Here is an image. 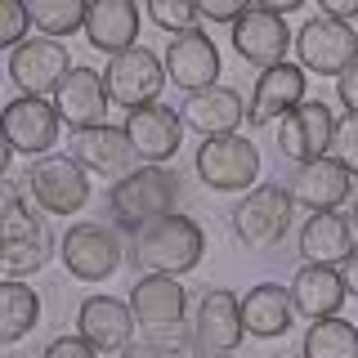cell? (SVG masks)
I'll use <instances>...</instances> for the list:
<instances>
[{
    "label": "cell",
    "mask_w": 358,
    "mask_h": 358,
    "mask_svg": "<svg viewBox=\"0 0 358 358\" xmlns=\"http://www.w3.org/2000/svg\"><path fill=\"white\" fill-rule=\"evenodd\" d=\"M201 255H206V233L197 220L179 215V210L130 233V264L139 268V278H184L201 264Z\"/></svg>",
    "instance_id": "obj_1"
},
{
    "label": "cell",
    "mask_w": 358,
    "mask_h": 358,
    "mask_svg": "<svg viewBox=\"0 0 358 358\" xmlns=\"http://www.w3.org/2000/svg\"><path fill=\"white\" fill-rule=\"evenodd\" d=\"M179 206V175L171 166H139L134 175H126L121 184L108 188V210L117 229H143L152 220L175 215Z\"/></svg>",
    "instance_id": "obj_2"
},
{
    "label": "cell",
    "mask_w": 358,
    "mask_h": 358,
    "mask_svg": "<svg viewBox=\"0 0 358 358\" xmlns=\"http://www.w3.org/2000/svg\"><path fill=\"white\" fill-rule=\"evenodd\" d=\"M54 255V238H50V224L45 215H36L31 206H22L18 184L5 188V215H0V268L5 278H27L41 273Z\"/></svg>",
    "instance_id": "obj_3"
},
{
    "label": "cell",
    "mask_w": 358,
    "mask_h": 358,
    "mask_svg": "<svg viewBox=\"0 0 358 358\" xmlns=\"http://www.w3.org/2000/svg\"><path fill=\"white\" fill-rule=\"evenodd\" d=\"M126 246H121L117 224H94V220H76L59 242V260L76 282H108L121 264H126Z\"/></svg>",
    "instance_id": "obj_4"
},
{
    "label": "cell",
    "mask_w": 358,
    "mask_h": 358,
    "mask_svg": "<svg viewBox=\"0 0 358 358\" xmlns=\"http://www.w3.org/2000/svg\"><path fill=\"white\" fill-rule=\"evenodd\" d=\"M193 171L210 193H251L255 179H260V148L246 134L206 139V143H197Z\"/></svg>",
    "instance_id": "obj_5"
},
{
    "label": "cell",
    "mask_w": 358,
    "mask_h": 358,
    "mask_svg": "<svg viewBox=\"0 0 358 358\" xmlns=\"http://www.w3.org/2000/svg\"><path fill=\"white\" fill-rule=\"evenodd\" d=\"M291 210L296 201L282 184H255L238 206H233V238H238L246 251H268L287 238L291 229Z\"/></svg>",
    "instance_id": "obj_6"
},
{
    "label": "cell",
    "mask_w": 358,
    "mask_h": 358,
    "mask_svg": "<svg viewBox=\"0 0 358 358\" xmlns=\"http://www.w3.org/2000/svg\"><path fill=\"white\" fill-rule=\"evenodd\" d=\"M22 188H27L31 206L45 210V215H81L90 201V175L72 157H59V152L31 162L27 175H22Z\"/></svg>",
    "instance_id": "obj_7"
},
{
    "label": "cell",
    "mask_w": 358,
    "mask_h": 358,
    "mask_svg": "<svg viewBox=\"0 0 358 358\" xmlns=\"http://www.w3.org/2000/svg\"><path fill=\"white\" fill-rule=\"evenodd\" d=\"M166 59L152 54L148 45H134L130 54H117L108 59V72H103V85H108V99L126 112H139V108H152L166 90Z\"/></svg>",
    "instance_id": "obj_8"
},
{
    "label": "cell",
    "mask_w": 358,
    "mask_h": 358,
    "mask_svg": "<svg viewBox=\"0 0 358 358\" xmlns=\"http://www.w3.org/2000/svg\"><path fill=\"white\" fill-rule=\"evenodd\" d=\"M296 59H300L305 72L336 76V81H341V76L358 63V31L350 27V22L313 14L305 27L296 31Z\"/></svg>",
    "instance_id": "obj_9"
},
{
    "label": "cell",
    "mask_w": 358,
    "mask_h": 358,
    "mask_svg": "<svg viewBox=\"0 0 358 358\" xmlns=\"http://www.w3.org/2000/svg\"><path fill=\"white\" fill-rule=\"evenodd\" d=\"M67 157H72L90 179H108V188L121 184L126 175H134L143 166L139 152H134V143H130V134H126V126L76 130L72 134V152H67Z\"/></svg>",
    "instance_id": "obj_10"
},
{
    "label": "cell",
    "mask_w": 358,
    "mask_h": 358,
    "mask_svg": "<svg viewBox=\"0 0 358 358\" xmlns=\"http://www.w3.org/2000/svg\"><path fill=\"white\" fill-rule=\"evenodd\" d=\"M246 341V322H242V300L229 287H210L197 300V318H193V350L197 358H229Z\"/></svg>",
    "instance_id": "obj_11"
},
{
    "label": "cell",
    "mask_w": 358,
    "mask_h": 358,
    "mask_svg": "<svg viewBox=\"0 0 358 358\" xmlns=\"http://www.w3.org/2000/svg\"><path fill=\"white\" fill-rule=\"evenodd\" d=\"M331 139H336V117L322 99H305L291 117L278 121V157L282 162H296V166H309V162H322L331 157Z\"/></svg>",
    "instance_id": "obj_12"
},
{
    "label": "cell",
    "mask_w": 358,
    "mask_h": 358,
    "mask_svg": "<svg viewBox=\"0 0 358 358\" xmlns=\"http://www.w3.org/2000/svg\"><path fill=\"white\" fill-rule=\"evenodd\" d=\"M67 76H72V59H67L63 41L31 36L27 45H18V50L9 54V81H14V90L27 94V99L59 94V85Z\"/></svg>",
    "instance_id": "obj_13"
},
{
    "label": "cell",
    "mask_w": 358,
    "mask_h": 358,
    "mask_svg": "<svg viewBox=\"0 0 358 358\" xmlns=\"http://www.w3.org/2000/svg\"><path fill=\"white\" fill-rule=\"evenodd\" d=\"M5 143L22 157H31V162H41V157H50V148L59 143V130H63V117L59 108L50 103V99H9L5 103Z\"/></svg>",
    "instance_id": "obj_14"
},
{
    "label": "cell",
    "mask_w": 358,
    "mask_h": 358,
    "mask_svg": "<svg viewBox=\"0 0 358 358\" xmlns=\"http://www.w3.org/2000/svg\"><path fill=\"white\" fill-rule=\"evenodd\" d=\"M166 76H171L175 90L184 94H201V90L220 85V50L206 31H184V36H171L166 45Z\"/></svg>",
    "instance_id": "obj_15"
},
{
    "label": "cell",
    "mask_w": 358,
    "mask_h": 358,
    "mask_svg": "<svg viewBox=\"0 0 358 358\" xmlns=\"http://www.w3.org/2000/svg\"><path fill=\"white\" fill-rule=\"evenodd\" d=\"M134 309L130 300L117 296H85L81 313H76V336H85L99 354H130L134 341Z\"/></svg>",
    "instance_id": "obj_16"
},
{
    "label": "cell",
    "mask_w": 358,
    "mask_h": 358,
    "mask_svg": "<svg viewBox=\"0 0 358 358\" xmlns=\"http://www.w3.org/2000/svg\"><path fill=\"white\" fill-rule=\"evenodd\" d=\"M287 193L296 206H305L309 215H327V210L345 206L354 193V175L345 171L336 157H322V162H309V166H296Z\"/></svg>",
    "instance_id": "obj_17"
},
{
    "label": "cell",
    "mask_w": 358,
    "mask_h": 358,
    "mask_svg": "<svg viewBox=\"0 0 358 358\" xmlns=\"http://www.w3.org/2000/svg\"><path fill=\"white\" fill-rule=\"evenodd\" d=\"M287 45H296V36L287 31V18L268 14V9L251 5L246 14L233 22V50L242 54L251 67H278L287 63Z\"/></svg>",
    "instance_id": "obj_18"
},
{
    "label": "cell",
    "mask_w": 358,
    "mask_h": 358,
    "mask_svg": "<svg viewBox=\"0 0 358 358\" xmlns=\"http://www.w3.org/2000/svg\"><path fill=\"white\" fill-rule=\"evenodd\" d=\"M246 108L242 94L233 85H210L201 94H188L179 117H184V130L201 134V139H224V134H238L242 121H246Z\"/></svg>",
    "instance_id": "obj_19"
},
{
    "label": "cell",
    "mask_w": 358,
    "mask_h": 358,
    "mask_svg": "<svg viewBox=\"0 0 358 358\" xmlns=\"http://www.w3.org/2000/svg\"><path fill=\"white\" fill-rule=\"evenodd\" d=\"M126 134H130V143H134L143 166H166L179 152V143H184V117L166 103H152V108L130 112Z\"/></svg>",
    "instance_id": "obj_20"
},
{
    "label": "cell",
    "mask_w": 358,
    "mask_h": 358,
    "mask_svg": "<svg viewBox=\"0 0 358 358\" xmlns=\"http://www.w3.org/2000/svg\"><path fill=\"white\" fill-rule=\"evenodd\" d=\"M108 85H103V72L94 67H72V76L59 85L54 94V108H59L63 126L76 130H94V126H108Z\"/></svg>",
    "instance_id": "obj_21"
},
{
    "label": "cell",
    "mask_w": 358,
    "mask_h": 358,
    "mask_svg": "<svg viewBox=\"0 0 358 358\" xmlns=\"http://www.w3.org/2000/svg\"><path fill=\"white\" fill-rule=\"evenodd\" d=\"M130 309H134V322L143 331H175L184 322V309H188V287H179V278L143 273L130 287Z\"/></svg>",
    "instance_id": "obj_22"
},
{
    "label": "cell",
    "mask_w": 358,
    "mask_h": 358,
    "mask_svg": "<svg viewBox=\"0 0 358 358\" xmlns=\"http://www.w3.org/2000/svg\"><path fill=\"white\" fill-rule=\"evenodd\" d=\"M305 67L300 63H278L260 72V81L251 90V112H246V121L251 126H268V121H282L291 117L300 103H305Z\"/></svg>",
    "instance_id": "obj_23"
},
{
    "label": "cell",
    "mask_w": 358,
    "mask_h": 358,
    "mask_svg": "<svg viewBox=\"0 0 358 358\" xmlns=\"http://www.w3.org/2000/svg\"><path fill=\"white\" fill-rule=\"evenodd\" d=\"M85 41L90 50L108 54H130L139 45V5L134 0H94L85 14Z\"/></svg>",
    "instance_id": "obj_24"
},
{
    "label": "cell",
    "mask_w": 358,
    "mask_h": 358,
    "mask_svg": "<svg viewBox=\"0 0 358 358\" xmlns=\"http://www.w3.org/2000/svg\"><path fill=\"white\" fill-rule=\"evenodd\" d=\"M296 300H291V287L282 282H260L242 296V322H246V336L255 341H278L296 327Z\"/></svg>",
    "instance_id": "obj_25"
},
{
    "label": "cell",
    "mask_w": 358,
    "mask_h": 358,
    "mask_svg": "<svg viewBox=\"0 0 358 358\" xmlns=\"http://www.w3.org/2000/svg\"><path fill=\"white\" fill-rule=\"evenodd\" d=\"M291 300H296L300 318L322 322V318H341V305L350 300V291L341 282V268L305 264L296 278H291Z\"/></svg>",
    "instance_id": "obj_26"
},
{
    "label": "cell",
    "mask_w": 358,
    "mask_h": 358,
    "mask_svg": "<svg viewBox=\"0 0 358 358\" xmlns=\"http://www.w3.org/2000/svg\"><path fill=\"white\" fill-rule=\"evenodd\" d=\"M300 255L305 264H327L341 268L354 255V224L341 215V210H327V215H309L305 229H300Z\"/></svg>",
    "instance_id": "obj_27"
},
{
    "label": "cell",
    "mask_w": 358,
    "mask_h": 358,
    "mask_svg": "<svg viewBox=\"0 0 358 358\" xmlns=\"http://www.w3.org/2000/svg\"><path fill=\"white\" fill-rule=\"evenodd\" d=\"M36 322H41V296L14 278H5V287H0V341L18 345L27 331H36Z\"/></svg>",
    "instance_id": "obj_28"
},
{
    "label": "cell",
    "mask_w": 358,
    "mask_h": 358,
    "mask_svg": "<svg viewBox=\"0 0 358 358\" xmlns=\"http://www.w3.org/2000/svg\"><path fill=\"white\" fill-rule=\"evenodd\" d=\"M300 358H358V327L345 318L309 322L305 341H300Z\"/></svg>",
    "instance_id": "obj_29"
},
{
    "label": "cell",
    "mask_w": 358,
    "mask_h": 358,
    "mask_svg": "<svg viewBox=\"0 0 358 358\" xmlns=\"http://www.w3.org/2000/svg\"><path fill=\"white\" fill-rule=\"evenodd\" d=\"M27 9H31V27L50 41L85 31V14H90L85 0H27Z\"/></svg>",
    "instance_id": "obj_30"
},
{
    "label": "cell",
    "mask_w": 358,
    "mask_h": 358,
    "mask_svg": "<svg viewBox=\"0 0 358 358\" xmlns=\"http://www.w3.org/2000/svg\"><path fill=\"white\" fill-rule=\"evenodd\" d=\"M143 14H148L152 27L171 31V36L197 31V22H201V9L188 5V0H148V5H143Z\"/></svg>",
    "instance_id": "obj_31"
},
{
    "label": "cell",
    "mask_w": 358,
    "mask_h": 358,
    "mask_svg": "<svg viewBox=\"0 0 358 358\" xmlns=\"http://www.w3.org/2000/svg\"><path fill=\"white\" fill-rule=\"evenodd\" d=\"M27 31H31L27 0H0V45L14 54L18 45H27Z\"/></svg>",
    "instance_id": "obj_32"
},
{
    "label": "cell",
    "mask_w": 358,
    "mask_h": 358,
    "mask_svg": "<svg viewBox=\"0 0 358 358\" xmlns=\"http://www.w3.org/2000/svg\"><path fill=\"white\" fill-rule=\"evenodd\" d=\"M331 157L358 179V117H341L336 121V139H331Z\"/></svg>",
    "instance_id": "obj_33"
},
{
    "label": "cell",
    "mask_w": 358,
    "mask_h": 358,
    "mask_svg": "<svg viewBox=\"0 0 358 358\" xmlns=\"http://www.w3.org/2000/svg\"><path fill=\"white\" fill-rule=\"evenodd\" d=\"M126 358H197L193 345H184V341H143V345H130V354Z\"/></svg>",
    "instance_id": "obj_34"
},
{
    "label": "cell",
    "mask_w": 358,
    "mask_h": 358,
    "mask_svg": "<svg viewBox=\"0 0 358 358\" xmlns=\"http://www.w3.org/2000/svg\"><path fill=\"white\" fill-rule=\"evenodd\" d=\"M41 358H99V350L85 341V336H59V341L45 345Z\"/></svg>",
    "instance_id": "obj_35"
},
{
    "label": "cell",
    "mask_w": 358,
    "mask_h": 358,
    "mask_svg": "<svg viewBox=\"0 0 358 358\" xmlns=\"http://www.w3.org/2000/svg\"><path fill=\"white\" fill-rule=\"evenodd\" d=\"M197 9H201V22H229L233 27L251 5H238V0H206V5H197Z\"/></svg>",
    "instance_id": "obj_36"
},
{
    "label": "cell",
    "mask_w": 358,
    "mask_h": 358,
    "mask_svg": "<svg viewBox=\"0 0 358 358\" xmlns=\"http://www.w3.org/2000/svg\"><path fill=\"white\" fill-rule=\"evenodd\" d=\"M336 99H341L345 117H358V63L341 76V81H336Z\"/></svg>",
    "instance_id": "obj_37"
},
{
    "label": "cell",
    "mask_w": 358,
    "mask_h": 358,
    "mask_svg": "<svg viewBox=\"0 0 358 358\" xmlns=\"http://www.w3.org/2000/svg\"><path fill=\"white\" fill-rule=\"evenodd\" d=\"M318 14L322 18H336V22H350V18H358V0H322Z\"/></svg>",
    "instance_id": "obj_38"
},
{
    "label": "cell",
    "mask_w": 358,
    "mask_h": 358,
    "mask_svg": "<svg viewBox=\"0 0 358 358\" xmlns=\"http://www.w3.org/2000/svg\"><path fill=\"white\" fill-rule=\"evenodd\" d=\"M341 282H345V291H350V300H358V246H354V255L341 264Z\"/></svg>",
    "instance_id": "obj_39"
},
{
    "label": "cell",
    "mask_w": 358,
    "mask_h": 358,
    "mask_svg": "<svg viewBox=\"0 0 358 358\" xmlns=\"http://www.w3.org/2000/svg\"><path fill=\"white\" fill-rule=\"evenodd\" d=\"M345 220L358 229V179H354V193H350V201H345Z\"/></svg>",
    "instance_id": "obj_40"
},
{
    "label": "cell",
    "mask_w": 358,
    "mask_h": 358,
    "mask_svg": "<svg viewBox=\"0 0 358 358\" xmlns=\"http://www.w3.org/2000/svg\"><path fill=\"white\" fill-rule=\"evenodd\" d=\"M273 358H287V354H273Z\"/></svg>",
    "instance_id": "obj_41"
}]
</instances>
